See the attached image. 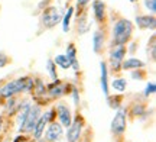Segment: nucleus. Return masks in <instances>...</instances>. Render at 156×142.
Returning <instances> with one entry per match:
<instances>
[{
  "mask_svg": "<svg viewBox=\"0 0 156 142\" xmlns=\"http://www.w3.org/2000/svg\"><path fill=\"white\" fill-rule=\"evenodd\" d=\"M127 52V46L126 45H119L113 46V49L110 51V65L114 71H119L122 68V63L124 61V55Z\"/></svg>",
  "mask_w": 156,
  "mask_h": 142,
  "instance_id": "7",
  "label": "nucleus"
},
{
  "mask_svg": "<svg viewBox=\"0 0 156 142\" xmlns=\"http://www.w3.org/2000/svg\"><path fill=\"white\" fill-rule=\"evenodd\" d=\"M130 2H132V3H133V2H136V0H130Z\"/></svg>",
  "mask_w": 156,
  "mask_h": 142,
  "instance_id": "31",
  "label": "nucleus"
},
{
  "mask_svg": "<svg viewBox=\"0 0 156 142\" xmlns=\"http://www.w3.org/2000/svg\"><path fill=\"white\" fill-rule=\"evenodd\" d=\"M68 90H69L68 86L62 84L59 80L54 81V83L49 84V87H48V93H49V96L52 97V99H59V97H62L64 94H67Z\"/></svg>",
  "mask_w": 156,
  "mask_h": 142,
  "instance_id": "11",
  "label": "nucleus"
},
{
  "mask_svg": "<svg viewBox=\"0 0 156 142\" xmlns=\"http://www.w3.org/2000/svg\"><path fill=\"white\" fill-rule=\"evenodd\" d=\"M145 106L142 104V103H139V104H134V107H133V112H132V115L133 116H142V115L145 113Z\"/></svg>",
  "mask_w": 156,
  "mask_h": 142,
  "instance_id": "23",
  "label": "nucleus"
},
{
  "mask_svg": "<svg viewBox=\"0 0 156 142\" xmlns=\"http://www.w3.org/2000/svg\"><path fill=\"white\" fill-rule=\"evenodd\" d=\"M52 61L55 63V65H59V67L64 70L71 68V64H69V61H68V58L65 57V55H56Z\"/></svg>",
  "mask_w": 156,
  "mask_h": 142,
  "instance_id": "19",
  "label": "nucleus"
},
{
  "mask_svg": "<svg viewBox=\"0 0 156 142\" xmlns=\"http://www.w3.org/2000/svg\"><path fill=\"white\" fill-rule=\"evenodd\" d=\"M65 57L68 58L71 67H73L75 71H80V64H78V60H77V48H75V45H74L73 42L67 45V55H65Z\"/></svg>",
  "mask_w": 156,
  "mask_h": 142,
  "instance_id": "16",
  "label": "nucleus"
},
{
  "mask_svg": "<svg viewBox=\"0 0 156 142\" xmlns=\"http://www.w3.org/2000/svg\"><path fill=\"white\" fill-rule=\"evenodd\" d=\"M132 78H134V80H136V78H137V80H142V78H143V73H140V71L137 73V70H136V71H133V74H132Z\"/></svg>",
  "mask_w": 156,
  "mask_h": 142,
  "instance_id": "29",
  "label": "nucleus"
},
{
  "mask_svg": "<svg viewBox=\"0 0 156 142\" xmlns=\"http://www.w3.org/2000/svg\"><path fill=\"white\" fill-rule=\"evenodd\" d=\"M85 142H88V141H85Z\"/></svg>",
  "mask_w": 156,
  "mask_h": 142,
  "instance_id": "32",
  "label": "nucleus"
},
{
  "mask_svg": "<svg viewBox=\"0 0 156 142\" xmlns=\"http://www.w3.org/2000/svg\"><path fill=\"white\" fill-rule=\"evenodd\" d=\"M133 34V23L129 19H120L113 26V46L126 45Z\"/></svg>",
  "mask_w": 156,
  "mask_h": 142,
  "instance_id": "1",
  "label": "nucleus"
},
{
  "mask_svg": "<svg viewBox=\"0 0 156 142\" xmlns=\"http://www.w3.org/2000/svg\"><path fill=\"white\" fill-rule=\"evenodd\" d=\"M7 63H9V57L6 55L5 52L0 51V68L6 67V65H7Z\"/></svg>",
  "mask_w": 156,
  "mask_h": 142,
  "instance_id": "26",
  "label": "nucleus"
},
{
  "mask_svg": "<svg viewBox=\"0 0 156 142\" xmlns=\"http://www.w3.org/2000/svg\"><path fill=\"white\" fill-rule=\"evenodd\" d=\"M54 113H55V110H46L44 115H41V118L38 119L36 125L34 126V131H32V138L35 141H39L44 137L45 126L51 122H54Z\"/></svg>",
  "mask_w": 156,
  "mask_h": 142,
  "instance_id": "6",
  "label": "nucleus"
},
{
  "mask_svg": "<svg viewBox=\"0 0 156 142\" xmlns=\"http://www.w3.org/2000/svg\"><path fill=\"white\" fill-rule=\"evenodd\" d=\"M93 10H94L95 20L98 23H103L106 20V3L103 0H94L93 2Z\"/></svg>",
  "mask_w": 156,
  "mask_h": 142,
  "instance_id": "14",
  "label": "nucleus"
},
{
  "mask_svg": "<svg viewBox=\"0 0 156 142\" xmlns=\"http://www.w3.org/2000/svg\"><path fill=\"white\" fill-rule=\"evenodd\" d=\"M46 71L49 74V77L52 78V81H56L58 80V74H56V65L52 60H48L46 61Z\"/></svg>",
  "mask_w": 156,
  "mask_h": 142,
  "instance_id": "20",
  "label": "nucleus"
},
{
  "mask_svg": "<svg viewBox=\"0 0 156 142\" xmlns=\"http://www.w3.org/2000/svg\"><path fill=\"white\" fill-rule=\"evenodd\" d=\"M73 97H74V104L78 106V104H80V94H78L77 87H73Z\"/></svg>",
  "mask_w": 156,
  "mask_h": 142,
  "instance_id": "27",
  "label": "nucleus"
},
{
  "mask_svg": "<svg viewBox=\"0 0 156 142\" xmlns=\"http://www.w3.org/2000/svg\"><path fill=\"white\" fill-rule=\"evenodd\" d=\"M61 20H62V15L56 6H49V7H46V9L42 12L41 22H42V25H44L45 28H48V29L55 28Z\"/></svg>",
  "mask_w": 156,
  "mask_h": 142,
  "instance_id": "3",
  "label": "nucleus"
},
{
  "mask_svg": "<svg viewBox=\"0 0 156 142\" xmlns=\"http://www.w3.org/2000/svg\"><path fill=\"white\" fill-rule=\"evenodd\" d=\"M100 70H101V78H100V83H101V90L104 93V96L110 97V90H108V70H107V64L104 61L100 63Z\"/></svg>",
  "mask_w": 156,
  "mask_h": 142,
  "instance_id": "15",
  "label": "nucleus"
},
{
  "mask_svg": "<svg viewBox=\"0 0 156 142\" xmlns=\"http://www.w3.org/2000/svg\"><path fill=\"white\" fill-rule=\"evenodd\" d=\"M136 25L137 28L140 29H152L155 31V26H156V19L153 15H145V16H137L136 17Z\"/></svg>",
  "mask_w": 156,
  "mask_h": 142,
  "instance_id": "13",
  "label": "nucleus"
},
{
  "mask_svg": "<svg viewBox=\"0 0 156 142\" xmlns=\"http://www.w3.org/2000/svg\"><path fill=\"white\" fill-rule=\"evenodd\" d=\"M83 128H84L83 116L77 115V116L73 119L71 125L67 128V133H65L67 141L68 142H78L80 141V138H81V135H83Z\"/></svg>",
  "mask_w": 156,
  "mask_h": 142,
  "instance_id": "5",
  "label": "nucleus"
},
{
  "mask_svg": "<svg viewBox=\"0 0 156 142\" xmlns=\"http://www.w3.org/2000/svg\"><path fill=\"white\" fill-rule=\"evenodd\" d=\"M90 2H91V0H77V6L83 9V7H85V6L88 5Z\"/></svg>",
  "mask_w": 156,
  "mask_h": 142,
  "instance_id": "28",
  "label": "nucleus"
},
{
  "mask_svg": "<svg viewBox=\"0 0 156 142\" xmlns=\"http://www.w3.org/2000/svg\"><path fill=\"white\" fill-rule=\"evenodd\" d=\"M126 128H127V119H126V112L123 109H119L117 113L114 115L112 122V132L117 137L123 135L126 132Z\"/></svg>",
  "mask_w": 156,
  "mask_h": 142,
  "instance_id": "8",
  "label": "nucleus"
},
{
  "mask_svg": "<svg viewBox=\"0 0 156 142\" xmlns=\"http://www.w3.org/2000/svg\"><path fill=\"white\" fill-rule=\"evenodd\" d=\"M62 133H64V131H62V126L58 123V122H51L49 126H48V129L44 132L45 135V139L48 142H56L59 141L62 138Z\"/></svg>",
  "mask_w": 156,
  "mask_h": 142,
  "instance_id": "10",
  "label": "nucleus"
},
{
  "mask_svg": "<svg viewBox=\"0 0 156 142\" xmlns=\"http://www.w3.org/2000/svg\"><path fill=\"white\" fill-rule=\"evenodd\" d=\"M145 7L147 10H151V13L155 16L156 12V0H145Z\"/></svg>",
  "mask_w": 156,
  "mask_h": 142,
  "instance_id": "25",
  "label": "nucleus"
},
{
  "mask_svg": "<svg viewBox=\"0 0 156 142\" xmlns=\"http://www.w3.org/2000/svg\"><path fill=\"white\" fill-rule=\"evenodd\" d=\"M23 90H25V77H20V78L12 80L9 83H6L3 87H0V97L7 100L19 93H23Z\"/></svg>",
  "mask_w": 156,
  "mask_h": 142,
  "instance_id": "2",
  "label": "nucleus"
},
{
  "mask_svg": "<svg viewBox=\"0 0 156 142\" xmlns=\"http://www.w3.org/2000/svg\"><path fill=\"white\" fill-rule=\"evenodd\" d=\"M0 125H2V116H0Z\"/></svg>",
  "mask_w": 156,
  "mask_h": 142,
  "instance_id": "30",
  "label": "nucleus"
},
{
  "mask_svg": "<svg viewBox=\"0 0 156 142\" xmlns=\"http://www.w3.org/2000/svg\"><path fill=\"white\" fill-rule=\"evenodd\" d=\"M155 90H156V86H155V83L153 81H151V83H147V86H146V89H145V94L146 97H149V96H152V94H155Z\"/></svg>",
  "mask_w": 156,
  "mask_h": 142,
  "instance_id": "24",
  "label": "nucleus"
},
{
  "mask_svg": "<svg viewBox=\"0 0 156 142\" xmlns=\"http://www.w3.org/2000/svg\"><path fill=\"white\" fill-rule=\"evenodd\" d=\"M73 13H74V7H68L67 13L62 16V31H64L65 34L69 31V20H71V17H73Z\"/></svg>",
  "mask_w": 156,
  "mask_h": 142,
  "instance_id": "18",
  "label": "nucleus"
},
{
  "mask_svg": "<svg viewBox=\"0 0 156 142\" xmlns=\"http://www.w3.org/2000/svg\"><path fill=\"white\" fill-rule=\"evenodd\" d=\"M145 67V63L137 58H129L122 63V70H140Z\"/></svg>",
  "mask_w": 156,
  "mask_h": 142,
  "instance_id": "17",
  "label": "nucleus"
},
{
  "mask_svg": "<svg viewBox=\"0 0 156 142\" xmlns=\"http://www.w3.org/2000/svg\"><path fill=\"white\" fill-rule=\"evenodd\" d=\"M56 115H58V123L62 126V128H68L73 122V115H71V110L65 103H58L55 109Z\"/></svg>",
  "mask_w": 156,
  "mask_h": 142,
  "instance_id": "9",
  "label": "nucleus"
},
{
  "mask_svg": "<svg viewBox=\"0 0 156 142\" xmlns=\"http://www.w3.org/2000/svg\"><path fill=\"white\" fill-rule=\"evenodd\" d=\"M34 91L38 93L39 96L45 93V86H44V83H42V80H36V84L34 86ZM34 91H32V93H34Z\"/></svg>",
  "mask_w": 156,
  "mask_h": 142,
  "instance_id": "22",
  "label": "nucleus"
},
{
  "mask_svg": "<svg viewBox=\"0 0 156 142\" xmlns=\"http://www.w3.org/2000/svg\"><path fill=\"white\" fill-rule=\"evenodd\" d=\"M104 45H106V34L104 31L98 29L93 34V51L95 54H101L104 49Z\"/></svg>",
  "mask_w": 156,
  "mask_h": 142,
  "instance_id": "12",
  "label": "nucleus"
},
{
  "mask_svg": "<svg viewBox=\"0 0 156 142\" xmlns=\"http://www.w3.org/2000/svg\"><path fill=\"white\" fill-rule=\"evenodd\" d=\"M42 115V110H41V106L39 104H30V107L28 109V113H26V118H25V123H23L22 132L25 133H32L34 131V126L36 125L38 119Z\"/></svg>",
  "mask_w": 156,
  "mask_h": 142,
  "instance_id": "4",
  "label": "nucleus"
},
{
  "mask_svg": "<svg viewBox=\"0 0 156 142\" xmlns=\"http://www.w3.org/2000/svg\"><path fill=\"white\" fill-rule=\"evenodd\" d=\"M126 87H127V81L124 78H116L113 80V89L119 93H123V91H126Z\"/></svg>",
  "mask_w": 156,
  "mask_h": 142,
  "instance_id": "21",
  "label": "nucleus"
}]
</instances>
